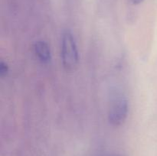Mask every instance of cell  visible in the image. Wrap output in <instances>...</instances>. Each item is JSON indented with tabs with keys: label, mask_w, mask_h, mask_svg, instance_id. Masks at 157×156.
I'll list each match as a JSON object with an SVG mask.
<instances>
[{
	"label": "cell",
	"mask_w": 157,
	"mask_h": 156,
	"mask_svg": "<svg viewBox=\"0 0 157 156\" xmlns=\"http://www.w3.org/2000/svg\"><path fill=\"white\" fill-rule=\"evenodd\" d=\"M61 56L64 70L75 71L79 62V52L75 36L70 30H66L62 35Z\"/></svg>",
	"instance_id": "obj_1"
},
{
	"label": "cell",
	"mask_w": 157,
	"mask_h": 156,
	"mask_svg": "<svg viewBox=\"0 0 157 156\" xmlns=\"http://www.w3.org/2000/svg\"><path fill=\"white\" fill-rule=\"evenodd\" d=\"M129 104L127 97L122 94L117 95L109 106L108 121L111 125L118 127L125 122L128 116Z\"/></svg>",
	"instance_id": "obj_2"
},
{
	"label": "cell",
	"mask_w": 157,
	"mask_h": 156,
	"mask_svg": "<svg viewBox=\"0 0 157 156\" xmlns=\"http://www.w3.org/2000/svg\"><path fill=\"white\" fill-rule=\"evenodd\" d=\"M34 50L37 58L43 64H48L52 61V51L50 46L46 41H38L34 45Z\"/></svg>",
	"instance_id": "obj_3"
},
{
	"label": "cell",
	"mask_w": 157,
	"mask_h": 156,
	"mask_svg": "<svg viewBox=\"0 0 157 156\" xmlns=\"http://www.w3.org/2000/svg\"><path fill=\"white\" fill-rule=\"evenodd\" d=\"M9 68L7 63L2 61L1 63H0V76L2 77H4V76H7L8 73H9Z\"/></svg>",
	"instance_id": "obj_4"
},
{
	"label": "cell",
	"mask_w": 157,
	"mask_h": 156,
	"mask_svg": "<svg viewBox=\"0 0 157 156\" xmlns=\"http://www.w3.org/2000/svg\"><path fill=\"white\" fill-rule=\"evenodd\" d=\"M143 1H144V0H130V2H131L132 3H133V4H135V5L140 4V3L142 2Z\"/></svg>",
	"instance_id": "obj_5"
}]
</instances>
